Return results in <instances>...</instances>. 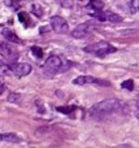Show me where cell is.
I'll return each instance as SVG.
<instances>
[{
    "label": "cell",
    "mask_w": 139,
    "mask_h": 148,
    "mask_svg": "<svg viewBox=\"0 0 139 148\" xmlns=\"http://www.w3.org/2000/svg\"><path fill=\"white\" fill-rule=\"evenodd\" d=\"M89 8H93L95 10H101L104 5H103V2L100 1V0H91L90 2H89Z\"/></svg>",
    "instance_id": "cell-12"
},
{
    "label": "cell",
    "mask_w": 139,
    "mask_h": 148,
    "mask_svg": "<svg viewBox=\"0 0 139 148\" xmlns=\"http://www.w3.org/2000/svg\"><path fill=\"white\" fill-rule=\"evenodd\" d=\"M73 84L75 85H86V84H98V85H103V86H110V83L103 79H96L93 76H89V75H83V76H78L75 79H73Z\"/></svg>",
    "instance_id": "cell-4"
},
{
    "label": "cell",
    "mask_w": 139,
    "mask_h": 148,
    "mask_svg": "<svg viewBox=\"0 0 139 148\" xmlns=\"http://www.w3.org/2000/svg\"><path fill=\"white\" fill-rule=\"evenodd\" d=\"M129 7L132 12H137L139 10V0H132Z\"/></svg>",
    "instance_id": "cell-20"
},
{
    "label": "cell",
    "mask_w": 139,
    "mask_h": 148,
    "mask_svg": "<svg viewBox=\"0 0 139 148\" xmlns=\"http://www.w3.org/2000/svg\"><path fill=\"white\" fill-rule=\"evenodd\" d=\"M62 68V60L58 56H51L47 59L45 63V69L49 72H57Z\"/></svg>",
    "instance_id": "cell-6"
},
{
    "label": "cell",
    "mask_w": 139,
    "mask_h": 148,
    "mask_svg": "<svg viewBox=\"0 0 139 148\" xmlns=\"http://www.w3.org/2000/svg\"><path fill=\"white\" fill-rule=\"evenodd\" d=\"M90 29H91V25L89 23L79 24V25H77L74 28V31L72 32V36L74 37V38H77V39L83 38V37H85L90 32Z\"/></svg>",
    "instance_id": "cell-7"
},
{
    "label": "cell",
    "mask_w": 139,
    "mask_h": 148,
    "mask_svg": "<svg viewBox=\"0 0 139 148\" xmlns=\"http://www.w3.org/2000/svg\"><path fill=\"white\" fill-rule=\"evenodd\" d=\"M5 86H3V85H0V95H1V94H2V92H3V90H5Z\"/></svg>",
    "instance_id": "cell-23"
},
{
    "label": "cell",
    "mask_w": 139,
    "mask_h": 148,
    "mask_svg": "<svg viewBox=\"0 0 139 148\" xmlns=\"http://www.w3.org/2000/svg\"><path fill=\"white\" fill-rule=\"evenodd\" d=\"M8 101L9 102H13V103H15V102H19L20 99H21V95L20 94H16V92H11L9 96H8Z\"/></svg>",
    "instance_id": "cell-14"
},
{
    "label": "cell",
    "mask_w": 139,
    "mask_h": 148,
    "mask_svg": "<svg viewBox=\"0 0 139 148\" xmlns=\"http://www.w3.org/2000/svg\"><path fill=\"white\" fill-rule=\"evenodd\" d=\"M123 108V102L115 99V98H111V99H106L100 102L95 103L91 108H90V116L93 118H104L120 111Z\"/></svg>",
    "instance_id": "cell-1"
},
{
    "label": "cell",
    "mask_w": 139,
    "mask_h": 148,
    "mask_svg": "<svg viewBox=\"0 0 139 148\" xmlns=\"http://www.w3.org/2000/svg\"><path fill=\"white\" fill-rule=\"evenodd\" d=\"M121 86H122V88H125L127 90H133L134 89V82H133V79H127L121 84Z\"/></svg>",
    "instance_id": "cell-15"
},
{
    "label": "cell",
    "mask_w": 139,
    "mask_h": 148,
    "mask_svg": "<svg viewBox=\"0 0 139 148\" xmlns=\"http://www.w3.org/2000/svg\"><path fill=\"white\" fill-rule=\"evenodd\" d=\"M32 12L35 14L37 18H42V9L38 5H33Z\"/></svg>",
    "instance_id": "cell-17"
},
{
    "label": "cell",
    "mask_w": 139,
    "mask_h": 148,
    "mask_svg": "<svg viewBox=\"0 0 139 148\" xmlns=\"http://www.w3.org/2000/svg\"><path fill=\"white\" fill-rule=\"evenodd\" d=\"M52 29L58 34H65L69 31V24L63 18H61L59 15L52 16L50 20Z\"/></svg>",
    "instance_id": "cell-3"
},
{
    "label": "cell",
    "mask_w": 139,
    "mask_h": 148,
    "mask_svg": "<svg viewBox=\"0 0 139 148\" xmlns=\"http://www.w3.org/2000/svg\"><path fill=\"white\" fill-rule=\"evenodd\" d=\"M31 50H32L33 55L35 56L36 58H42V56H44V52H42V50L39 48V47L37 46H34L31 48Z\"/></svg>",
    "instance_id": "cell-16"
},
{
    "label": "cell",
    "mask_w": 139,
    "mask_h": 148,
    "mask_svg": "<svg viewBox=\"0 0 139 148\" xmlns=\"http://www.w3.org/2000/svg\"><path fill=\"white\" fill-rule=\"evenodd\" d=\"M19 20L21 23H26L27 21H29V18H28V14L25 13V12H20L19 13Z\"/></svg>",
    "instance_id": "cell-21"
},
{
    "label": "cell",
    "mask_w": 139,
    "mask_h": 148,
    "mask_svg": "<svg viewBox=\"0 0 139 148\" xmlns=\"http://www.w3.org/2000/svg\"><path fill=\"white\" fill-rule=\"evenodd\" d=\"M11 73H12V71H11L10 65L0 61V75H10Z\"/></svg>",
    "instance_id": "cell-11"
},
{
    "label": "cell",
    "mask_w": 139,
    "mask_h": 148,
    "mask_svg": "<svg viewBox=\"0 0 139 148\" xmlns=\"http://www.w3.org/2000/svg\"><path fill=\"white\" fill-rule=\"evenodd\" d=\"M12 73L18 76H26L32 72V65L28 63H12L10 65Z\"/></svg>",
    "instance_id": "cell-5"
},
{
    "label": "cell",
    "mask_w": 139,
    "mask_h": 148,
    "mask_svg": "<svg viewBox=\"0 0 139 148\" xmlns=\"http://www.w3.org/2000/svg\"><path fill=\"white\" fill-rule=\"evenodd\" d=\"M60 1H61V5L63 8H72L73 3H74L73 0H60Z\"/></svg>",
    "instance_id": "cell-22"
},
{
    "label": "cell",
    "mask_w": 139,
    "mask_h": 148,
    "mask_svg": "<svg viewBox=\"0 0 139 148\" xmlns=\"http://www.w3.org/2000/svg\"><path fill=\"white\" fill-rule=\"evenodd\" d=\"M2 36L5 37L7 40H9V42H15V44H20L21 42V39H20L18 35H15L12 31H10L8 28H5V29H2Z\"/></svg>",
    "instance_id": "cell-10"
},
{
    "label": "cell",
    "mask_w": 139,
    "mask_h": 148,
    "mask_svg": "<svg viewBox=\"0 0 139 148\" xmlns=\"http://www.w3.org/2000/svg\"><path fill=\"white\" fill-rule=\"evenodd\" d=\"M90 15L93 18H96L97 20L101 21V22H106L107 21V15L103 12H100V10H97V12H95V13H90Z\"/></svg>",
    "instance_id": "cell-13"
},
{
    "label": "cell",
    "mask_w": 139,
    "mask_h": 148,
    "mask_svg": "<svg viewBox=\"0 0 139 148\" xmlns=\"http://www.w3.org/2000/svg\"><path fill=\"white\" fill-rule=\"evenodd\" d=\"M84 51L90 52V53H95L98 57H104V56L109 55V53L115 52L116 48H114L112 45H110L107 42H100L86 46L84 48Z\"/></svg>",
    "instance_id": "cell-2"
},
{
    "label": "cell",
    "mask_w": 139,
    "mask_h": 148,
    "mask_svg": "<svg viewBox=\"0 0 139 148\" xmlns=\"http://www.w3.org/2000/svg\"><path fill=\"white\" fill-rule=\"evenodd\" d=\"M21 138L14 133H5V134H0V142H5V143H12L16 144L19 143Z\"/></svg>",
    "instance_id": "cell-9"
},
{
    "label": "cell",
    "mask_w": 139,
    "mask_h": 148,
    "mask_svg": "<svg viewBox=\"0 0 139 148\" xmlns=\"http://www.w3.org/2000/svg\"><path fill=\"white\" fill-rule=\"evenodd\" d=\"M14 53H16V51L11 46L7 45V44H0V55L3 58L12 60L14 58Z\"/></svg>",
    "instance_id": "cell-8"
},
{
    "label": "cell",
    "mask_w": 139,
    "mask_h": 148,
    "mask_svg": "<svg viewBox=\"0 0 139 148\" xmlns=\"http://www.w3.org/2000/svg\"><path fill=\"white\" fill-rule=\"evenodd\" d=\"M107 18L110 22H113V23H116V22H121V21H122V18H121L120 15L114 14V13H110L107 16Z\"/></svg>",
    "instance_id": "cell-18"
},
{
    "label": "cell",
    "mask_w": 139,
    "mask_h": 148,
    "mask_svg": "<svg viewBox=\"0 0 139 148\" xmlns=\"http://www.w3.org/2000/svg\"><path fill=\"white\" fill-rule=\"evenodd\" d=\"M57 110L60 111V112H63V113H66V114H70L71 111L75 110V107H58Z\"/></svg>",
    "instance_id": "cell-19"
}]
</instances>
